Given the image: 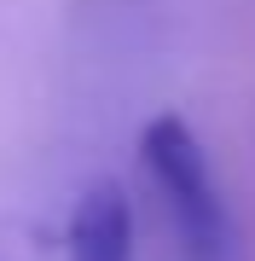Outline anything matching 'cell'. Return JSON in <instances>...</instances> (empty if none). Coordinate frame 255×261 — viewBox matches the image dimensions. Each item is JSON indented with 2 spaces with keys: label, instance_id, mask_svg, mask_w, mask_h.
<instances>
[{
  "label": "cell",
  "instance_id": "7a4b0ae2",
  "mask_svg": "<svg viewBox=\"0 0 255 261\" xmlns=\"http://www.w3.org/2000/svg\"><path fill=\"white\" fill-rule=\"evenodd\" d=\"M70 261H133V209L116 180H93L70 215Z\"/></svg>",
  "mask_w": 255,
  "mask_h": 261
},
{
  "label": "cell",
  "instance_id": "6da1fadb",
  "mask_svg": "<svg viewBox=\"0 0 255 261\" xmlns=\"http://www.w3.org/2000/svg\"><path fill=\"white\" fill-rule=\"evenodd\" d=\"M139 157L151 186L162 192V209H168L180 250L186 261H232V215L226 197L215 186V168H209V151L197 145L186 116L162 111L139 128Z\"/></svg>",
  "mask_w": 255,
  "mask_h": 261
}]
</instances>
